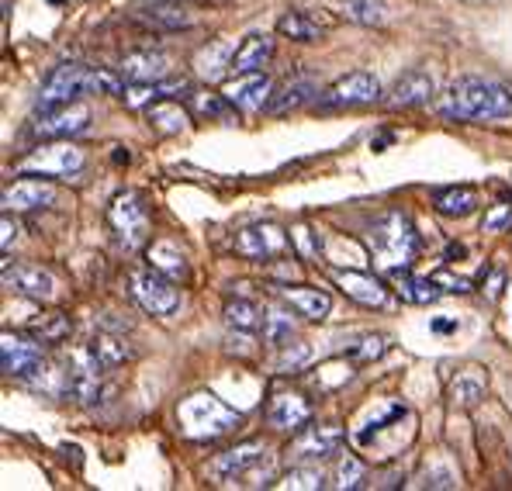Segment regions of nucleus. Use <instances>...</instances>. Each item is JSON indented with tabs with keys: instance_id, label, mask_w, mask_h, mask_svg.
Returning <instances> with one entry per match:
<instances>
[{
	"instance_id": "1",
	"label": "nucleus",
	"mask_w": 512,
	"mask_h": 491,
	"mask_svg": "<svg viewBox=\"0 0 512 491\" xmlns=\"http://www.w3.org/2000/svg\"><path fill=\"white\" fill-rule=\"evenodd\" d=\"M440 111L457 122H499L512 115V90L485 77H457L443 94Z\"/></svg>"
},
{
	"instance_id": "2",
	"label": "nucleus",
	"mask_w": 512,
	"mask_h": 491,
	"mask_svg": "<svg viewBox=\"0 0 512 491\" xmlns=\"http://www.w3.org/2000/svg\"><path fill=\"white\" fill-rule=\"evenodd\" d=\"M84 94H125L122 80L108 70H87L84 63H63L49 73L35 97V111H49L59 104H70Z\"/></svg>"
},
{
	"instance_id": "3",
	"label": "nucleus",
	"mask_w": 512,
	"mask_h": 491,
	"mask_svg": "<svg viewBox=\"0 0 512 491\" xmlns=\"http://www.w3.org/2000/svg\"><path fill=\"white\" fill-rule=\"evenodd\" d=\"M371 253L384 274L412 267V260H416V253H419V236H416L412 218L402 215V211H384V215L374 218Z\"/></svg>"
},
{
	"instance_id": "4",
	"label": "nucleus",
	"mask_w": 512,
	"mask_h": 491,
	"mask_svg": "<svg viewBox=\"0 0 512 491\" xmlns=\"http://www.w3.org/2000/svg\"><path fill=\"white\" fill-rule=\"evenodd\" d=\"M177 426L187 440H218V436L243 426V415L236 409H229L222 398L208 395V391H198V395L180 398Z\"/></svg>"
},
{
	"instance_id": "5",
	"label": "nucleus",
	"mask_w": 512,
	"mask_h": 491,
	"mask_svg": "<svg viewBox=\"0 0 512 491\" xmlns=\"http://www.w3.org/2000/svg\"><path fill=\"white\" fill-rule=\"evenodd\" d=\"M101 381H104V360L94 353V346H77V350H70L66 370H63V395L87 405L97 398Z\"/></svg>"
},
{
	"instance_id": "6",
	"label": "nucleus",
	"mask_w": 512,
	"mask_h": 491,
	"mask_svg": "<svg viewBox=\"0 0 512 491\" xmlns=\"http://www.w3.org/2000/svg\"><path fill=\"white\" fill-rule=\"evenodd\" d=\"M267 447L263 443H239V447L218 453V457L208 464V478L215 481V485H243V481H250L260 467H267Z\"/></svg>"
},
{
	"instance_id": "7",
	"label": "nucleus",
	"mask_w": 512,
	"mask_h": 491,
	"mask_svg": "<svg viewBox=\"0 0 512 491\" xmlns=\"http://www.w3.org/2000/svg\"><path fill=\"white\" fill-rule=\"evenodd\" d=\"M84 163H87L84 149L73 146L70 139H56V142H45L35 153H28L21 160V170L42 173V177H66V173L84 170Z\"/></svg>"
},
{
	"instance_id": "8",
	"label": "nucleus",
	"mask_w": 512,
	"mask_h": 491,
	"mask_svg": "<svg viewBox=\"0 0 512 491\" xmlns=\"http://www.w3.org/2000/svg\"><path fill=\"white\" fill-rule=\"evenodd\" d=\"M108 218H111V229L118 232V243L125 249H139L149 239V211L142 205L139 194L132 191L118 194L108 208Z\"/></svg>"
},
{
	"instance_id": "9",
	"label": "nucleus",
	"mask_w": 512,
	"mask_h": 491,
	"mask_svg": "<svg viewBox=\"0 0 512 491\" xmlns=\"http://www.w3.org/2000/svg\"><path fill=\"white\" fill-rule=\"evenodd\" d=\"M132 298L146 308L149 315H170L180 305V291L163 270H135L132 274Z\"/></svg>"
},
{
	"instance_id": "10",
	"label": "nucleus",
	"mask_w": 512,
	"mask_h": 491,
	"mask_svg": "<svg viewBox=\"0 0 512 491\" xmlns=\"http://www.w3.org/2000/svg\"><path fill=\"white\" fill-rule=\"evenodd\" d=\"M378 97H381L378 77L367 70H353L319 97V108H357V104H374Z\"/></svg>"
},
{
	"instance_id": "11",
	"label": "nucleus",
	"mask_w": 512,
	"mask_h": 491,
	"mask_svg": "<svg viewBox=\"0 0 512 491\" xmlns=\"http://www.w3.org/2000/svg\"><path fill=\"white\" fill-rule=\"evenodd\" d=\"M90 125V108L84 101L59 104V108L39 111V118L32 122V132L42 139H73V135L87 132Z\"/></svg>"
},
{
	"instance_id": "12",
	"label": "nucleus",
	"mask_w": 512,
	"mask_h": 491,
	"mask_svg": "<svg viewBox=\"0 0 512 491\" xmlns=\"http://www.w3.org/2000/svg\"><path fill=\"white\" fill-rule=\"evenodd\" d=\"M236 249L243 256H250V260H274V256H281L291 249V236L274 222H256V225L239 229Z\"/></svg>"
},
{
	"instance_id": "13",
	"label": "nucleus",
	"mask_w": 512,
	"mask_h": 491,
	"mask_svg": "<svg viewBox=\"0 0 512 491\" xmlns=\"http://www.w3.org/2000/svg\"><path fill=\"white\" fill-rule=\"evenodd\" d=\"M343 429L340 426H308L288 447L291 464H315V460H326L343 447Z\"/></svg>"
},
{
	"instance_id": "14",
	"label": "nucleus",
	"mask_w": 512,
	"mask_h": 491,
	"mask_svg": "<svg viewBox=\"0 0 512 491\" xmlns=\"http://www.w3.org/2000/svg\"><path fill=\"white\" fill-rule=\"evenodd\" d=\"M45 360L42 343L35 336H14V332H4L0 339V367H4L7 377H21L25 381L35 367Z\"/></svg>"
},
{
	"instance_id": "15",
	"label": "nucleus",
	"mask_w": 512,
	"mask_h": 491,
	"mask_svg": "<svg viewBox=\"0 0 512 491\" xmlns=\"http://www.w3.org/2000/svg\"><path fill=\"white\" fill-rule=\"evenodd\" d=\"M4 284L11 291L25 294V298L35 301H52L56 298V277L49 274L39 263H4Z\"/></svg>"
},
{
	"instance_id": "16",
	"label": "nucleus",
	"mask_w": 512,
	"mask_h": 491,
	"mask_svg": "<svg viewBox=\"0 0 512 491\" xmlns=\"http://www.w3.org/2000/svg\"><path fill=\"white\" fill-rule=\"evenodd\" d=\"M270 90H274L270 77L263 70H256V73H236V80L225 83L222 94L229 97L239 111H260V108H267L270 97H274Z\"/></svg>"
},
{
	"instance_id": "17",
	"label": "nucleus",
	"mask_w": 512,
	"mask_h": 491,
	"mask_svg": "<svg viewBox=\"0 0 512 491\" xmlns=\"http://www.w3.org/2000/svg\"><path fill=\"white\" fill-rule=\"evenodd\" d=\"M59 191L49 180H18L4 191V208L7 211H39L56 205Z\"/></svg>"
},
{
	"instance_id": "18",
	"label": "nucleus",
	"mask_w": 512,
	"mask_h": 491,
	"mask_svg": "<svg viewBox=\"0 0 512 491\" xmlns=\"http://www.w3.org/2000/svg\"><path fill=\"white\" fill-rule=\"evenodd\" d=\"M135 18L153 28V32H180V28L194 25L184 0H153V4H142L139 11H135Z\"/></svg>"
},
{
	"instance_id": "19",
	"label": "nucleus",
	"mask_w": 512,
	"mask_h": 491,
	"mask_svg": "<svg viewBox=\"0 0 512 491\" xmlns=\"http://www.w3.org/2000/svg\"><path fill=\"white\" fill-rule=\"evenodd\" d=\"M239 45L232 39H212L208 45H201L198 56H194V73L208 83H218L225 73L232 70V59H236Z\"/></svg>"
},
{
	"instance_id": "20",
	"label": "nucleus",
	"mask_w": 512,
	"mask_h": 491,
	"mask_svg": "<svg viewBox=\"0 0 512 491\" xmlns=\"http://www.w3.org/2000/svg\"><path fill=\"white\" fill-rule=\"evenodd\" d=\"M436 83L426 70H405L391 87V108H423L433 101Z\"/></svg>"
},
{
	"instance_id": "21",
	"label": "nucleus",
	"mask_w": 512,
	"mask_h": 491,
	"mask_svg": "<svg viewBox=\"0 0 512 491\" xmlns=\"http://www.w3.org/2000/svg\"><path fill=\"white\" fill-rule=\"evenodd\" d=\"M170 73V59L160 49H139L122 59V77L128 83H156Z\"/></svg>"
},
{
	"instance_id": "22",
	"label": "nucleus",
	"mask_w": 512,
	"mask_h": 491,
	"mask_svg": "<svg viewBox=\"0 0 512 491\" xmlns=\"http://www.w3.org/2000/svg\"><path fill=\"white\" fill-rule=\"evenodd\" d=\"M333 25H336V21L326 18V14L288 11V14H281V21H277V32H281L284 39H291V42H315V39H322V35H326Z\"/></svg>"
},
{
	"instance_id": "23",
	"label": "nucleus",
	"mask_w": 512,
	"mask_h": 491,
	"mask_svg": "<svg viewBox=\"0 0 512 491\" xmlns=\"http://www.w3.org/2000/svg\"><path fill=\"white\" fill-rule=\"evenodd\" d=\"M333 281L336 287L346 294V298L360 301V305H371V308H381L388 301L384 287L374 281L371 274H360V270H333Z\"/></svg>"
},
{
	"instance_id": "24",
	"label": "nucleus",
	"mask_w": 512,
	"mask_h": 491,
	"mask_svg": "<svg viewBox=\"0 0 512 491\" xmlns=\"http://www.w3.org/2000/svg\"><path fill=\"white\" fill-rule=\"evenodd\" d=\"M281 298L288 301L298 315H305V319H312V322L329 319V312H333V298H329L326 291H319V287H291L288 284V287H281Z\"/></svg>"
},
{
	"instance_id": "25",
	"label": "nucleus",
	"mask_w": 512,
	"mask_h": 491,
	"mask_svg": "<svg viewBox=\"0 0 512 491\" xmlns=\"http://www.w3.org/2000/svg\"><path fill=\"white\" fill-rule=\"evenodd\" d=\"M270 56H274V39H270V35H263V32L246 35L243 45L236 49V59H232V73L263 70V66L270 63Z\"/></svg>"
},
{
	"instance_id": "26",
	"label": "nucleus",
	"mask_w": 512,
	"mask_h": 491,
	"mask_svg": "<svg viewBox=\"0 0 512 491\" xmlns=\"http://www.w3.org/2000/svg\"><path fill=\"white\" fill-rule=\"evenodd\" d=\"M315 97H319V87H315L312 80L301 77V80L284 83V87L270 97L267 111H270V115H288V111H298V108H305V104H312Z\"/></svg>"
},
{
	"instance_id": "27",
	"label": "nucleus",
	"mask_w": 512,
	"mask_h": 491,
	"mask_svg": "<svg viewBox=\"0 0 512 491\" xmlns=\"http://www.w3.org/2000/svg\"><path fill=\"white\" fill-rule=\"evenodd\" d=\"M391 281H395L398 294H402V301H409V305H429V301L440 298V281H429V277H416L409 274V267L405 270H391Z\"/></svg>"
},
{
	"instance_id": "28",
	"label": "nucleus",
	"mask_w": 512,
	"mask_h": 491,
	"mask_svg": "<svg viewBox=\"0 0 512 491\" xmlns=\"http://www.w3.org/2000/svg\"><path fill=\"white\" fill-rule=\"evenodd\" d=\"M433 205L440 215H447V218H468L478 211L481 205V198H478V191L474 187H443V191H436V198H433Z\"/></svg>"
},
{
	"instance_id": "29",
	"label": "nucleus",
	"mask_w": 512,
	"mask_h": 491,
	"mask_svg": "<svg viewBox=\"0 0 512 491\" xmlns=\"http://www.w3.org/2000/svg\"><path fill=\"white\" fill-rule=\"evenodd\" d=\"M308 415H312V409H308V402L301 395H277L274 402H270V409H267L270 426H277V429L305 426Z\"/></svg>"
},
{
	"instance_id": "30",
	"label": "nucleus",
	"mask_w": 512,
	"mask_h": 491,
	"mask_svg": "<svg viewBox=\"0 0 512 491\" xmlns=\"http://www.w3.org/2000/svg\"><path fill=\"white\" fill-rule=\"evenodd\" d=\"M146 118L163 135H180L187 128V111L177 101H153L146 108Z\"/></svg>"
},
{
	"instance_id": "31",
	"label": "nucleus",
	"mask_w": 512,
	"mask_h": 491,
	"mask_svg": "<svg viewBox=\"0 0 512 491\" xmlns=\"http://www.w3.org/2000/svg\"><path fill=\"white\" fill-rule=\"evenodd\" d=\"M90 346H94V353L104 360V367H122L125 360H132V346H128L125 336H118V332H97L94 339H90Z\"/></svg>"
},
{
	"instance_id": "32",
	"label": "nucleus",
	"mask_w": 512,
	"mask_h": 491,
	"mask_svg": "<svg viewBox=\"0 0 512 491\" xmlns=\"http://www.w3.org/2000/svg\"><path fill=\"white\" fill-rule=\"evenodd\" d=\"M149 267L163 270L167 277H184L187 274V256L180 253L177 243H167V239H160V243L149 246Z\"/></svg>"
},
{
	"instance_id": "33",
	"label": "nucleus",
	"mask_w": 512,
	"mask_h": 491,
	"mask_svg": "<svg viewBox=\"0 0 512 491\" xmlns=\"http://www.w3.org/2000/svg\"><path fill=\"white\" fill-rule=\"evenodd\" d=\"M191 108L198 118H208V122H229L232 108L236 104L225 94H208V90H191Z\"/></svg>"
},
{
	"instance_id": "34",
	"label": "nucleus",
	"mask_w": 512,
	"mask_h": 491,
	"mask_svg": "<svg viewBox=\"0 0 512 491\" xmlns=\"http://www.w3.org/2000/svg\"><path fill=\"white\" fill-rule=\"evenodd\" d=\"M485 377L474 374V370H464V374H457L454 381H450V398H454V405H461V409H474V405L485 398Z\"/></svg>"
},
{
	"instance_id": "35",
	"label": "nucleus",
	"mask_w": 512,
	"mask_h": 491,
	"mask_svg": "<svg viewBox=\"0 0 512 491\" xmlns=\"http://www.w3.org/2000/svg\"><path fill=\"white\" fill-rule=\"evenodd\" d=\"M70 332L73 326L63 312H49V315H42V319L28 322V336H35L39 343H63Z\"/></svg>"
},
{
	"instance_id": "36",
	"label": "nucleus",
	"mask_w": 512,
	"mask_h": 491,
	"mask_svg": "<svg viewBox=\"0 0 512 491\" xmlns=\"http://www.w3.org/2000/svg\"><path fill=\"white\" fill-rule=\"evenodd\" d=\"M263 315L267 312H260L253 301H229V305H225V322L236 332H260Z\"/></svg>"
},
{
	"instance_id": "37",
	"label": "nucleus",
	"mask_w": 512,
	"mask_h": 491,
	"mask_svg": "<svg viewBox=\"0 0 512 491\" xmlns=\"http://www.w3.org/2000/svg\"><path fill=\"white\" fill-rule=\"evenodd\" d=\"M295 339V322H291L288 312H267L263 315V343L270 346V350H281L284 343H291Z\"/></svg>"
},
{
	"instance_id": "38",
	"label": "nucleus",
	"mask_w": 512,
	"mask_h": 491,
	"mask_svg": "<svg viewBox=\"0 0 512 491\" xmlns=\"http://www.w3.org/2000/svg\"><path fill=\"white\" fill-rule=\"evenodd\" d=\"M284 488H301V491H319L326 488V474L312 464H301V467H291L288 478H284Z\"/></svg>"
},
{
	"instance_id": "39",
	"label": "nucleus",
	"mask_w": 512,
	"mask_h": 491,
	"mask_svg": "<svg viewBox=\"0 0 512 491\" xmlns=\"http://www.w3.org/2000/svg\"><path fill=\"white\" fill-rule=\"evenodd\" d=\"M346 18L360 25H384V4L381 0H346Z\"/></svg>"
},
{
	"instance_id": "40",
	"label": "nucleus",
	"mask_w": 512,
	"mask_h": 491,
	"mask_svg": "<svg viewBox=\"0 0 512 491\" xmlns=\"http://www.w3.org/2000/svg\"><path fill=\"white\" fill-rule=\"evenodd\" d=\"M384 350H388V339L384 336H360L357 343L350 346V357L360 360V364H371V360H378Z\"/></svg>"
},
{
	"instance_id": "41",
	"label": "nucleus",
	"mask_w": 512,
	"mask_h": 491,
	"mask_svg": "<svg viewBox=\"0 0 512 491\" xmlns=\"http://www.w3.org/2000/svg\"><path fill=\"white\" fill-rule=\"evenodd\" d=\"M308 353H312V350H308L305 343L291 339V343H284V346H281V353H277V364H274V367H277V370H298V367L308 360Z\"/></svg>"
},
{
	"instance_id": "42",
	"label": "nucleus",
	"mask_w": 512,
	"mask_h": 491,
	"mask_svg": "<svg viewBox=\"0 0 512 491\" xmlns=\"http://www.w3.org/2000/svg\"><path fill=\"white\" fill-rule=\"evenodd\" d=\"M336 478H340V481H336L340 488H360V485H364V467H360L357 457H343Z\"/></svg>"
},
{
	"instance_id": "43",
	"label": "nucleus",
	"mask_w": 512,
	"mask_h": 491,
	"mask_svg": "<svg viewBox=\"0 0 512 491\" xmlns=\"http://www.w3.org/2000/svg\"><path fill=\"white\" fill-rule=\"evenodd\" d=\"M512 225V205H495L492 211L485 215V229L488 232H502Z\"/></svg>"
},
{
	"instance_id": "44",
	"label": "nucleus",
	"mask_w": 512,
	"mask_h": 491,
	"mask_svg": "<svg viewBox=\"0 0 512 491\" xmlns=\"http://www.w3.org/2000/svg\"><path fill=\"white\" fill-rule=\"evenodd\" d=\"M295 243L301 246V253H305V256H319V249H322V239L315 236L312 229H305V225L295 229Z\"/></svg>"
},
{
	"instance_id": "45",
	"label": "nucleus",
	"mask_w": 512,
	"mask_h": 491,
	"mask_svg": "<svg viewBox=\"0 0 512 491\" xmlns=\"http://www.w3.org/2000/svg\"><path fill=\"white\" fill-rule=\"evenodd\" d=\"M0 229H4V236H0V246H4V253H11V246L18 243V236H21L18 222H11V211L4 215V225H0Z\"/></svg>"
},
{
	"instance_id": "46",
	"label": "nucleus",
	"mask_w": 512,
	"mask_h": 491,
	"mask_svg": "<svg viewBox=\"0 0 512 491\" xmlns=\"http://www.w3.org/2000/svg\"><path fill=\"white\" fill-rule=\"evenodd\" d=\"M509 90H512V87H509Z\"/></svg>"
}]
</instances>
